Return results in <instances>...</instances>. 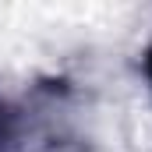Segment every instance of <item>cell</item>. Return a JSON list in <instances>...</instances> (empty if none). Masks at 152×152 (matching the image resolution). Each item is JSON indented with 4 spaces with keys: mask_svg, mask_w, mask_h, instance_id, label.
<instances>
[{
    "mask_svg": "<svg viewBox=\"0 0 152 152\" xmlns=\"http://www.w3.org/2000/svg\"><path fill=\"white\" fill-rule=\"evenodd\" d=\"M142 67H145V78H149V85H152V46L145 50V60H142Z\"/></svg>",
    "mask_w": 152,
    "mask_h": 152,
    "instance_id": "cell-1",
    "label": "cell"
}]
</instances>
